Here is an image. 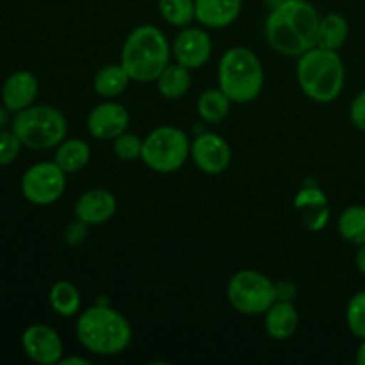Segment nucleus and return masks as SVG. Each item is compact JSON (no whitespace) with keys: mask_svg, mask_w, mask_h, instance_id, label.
Segmentation results:
<instances>
[{"mask_svg":"<svg viewBox=\"0 0 365 365\" xmlns=\"http://www.w3.org/2000/svg\"><path fill=\"white\" fill-rule=\"evenodd\" d=\"M319 20L317 9L307 0H282L266 18V41L282 56H303L316 46Z\"/></svg>","mask_w":365,"mask_h":365,"instance_id":"nucleus-1","label":"nucleus"},{"mask_svg":"<svg viewBox=\"0 0 365 365\" xmlns=\"http://www.w3.org/2000/svg\"><path fill=\"white\" fill-rule=\"evenodd\" d=\"M75 334L89 353L100 356L120 355L132 342V328L127 317L107 305L86 309L75 324Z\"/></svg>","mask_w":365,"mask_h":365,"instance_id":"nucleus-2","label":"nucleus"},{"mask_svg":"<svg viewBox=\"0 0 365 365\" xmlns=\"http://www.w3.org/2000/svg\"><path fill=\"white\" fill-rule=\"evenodd\" d=\"M170 43L155 25H139L127 36L120 64L135 82H155L170 64Z\"/></svg>","mask_w":365,"mask_h":365,"instance_id":"nucleus-3","label":"nucleus"},{"mask_svg":"<svg viewBox=\"0 0 365 365\" xmlns=\"http://www.w3.org/2000/svg\"><path fill=\"white\" fill-rule=\"evenodd\" d=\"M296 77L307 98L317 103H330L344 89V63L335 50L314 46L298 57Z\"/></svg>","mask_w":365,"mask_h":365,"instance_id":"nucleus-4","label":"nucleus"},{"mask_svg":"<svg viewBox=\"0 0 365 365\" xmlns=\"http://www.w3.org/2000/svg\"><path fill=\"white\" fill-rule=\"evenodd\" d=\"M217 82L221 91L234 103L253 102L264 88L262 63L246 46H232L221 56Z\"/></svg>","mask_w":365,"mask_h":365,"instance_id":"nucleus-5","label":"nucleus"},{"mask_svg":"<svg viewBox=\"0 0 365 365\" xmlns=\"http://www.w3.org/2000/svg\"><path fill=\"white\" fill-rule=\"evenodd\" d=\"M13 132L31 150H52L66 139L68 121L53 106H34L16 113Z\"/></svg>","mask_w":365,"mask_h":365,"instance_id":"nucleus-6","label":"nucleus"},{"mask_svg":"<svg viewBox=\"0 0 365 365\" xmlns=\"http://www.w3.org/2000/svg\"><path fill=\"white\" fill-rule=\"evenodd\" d=\"M191 157V143L182 128L163 125L143 139L141 160L155 173H175Z\"/></svg>","mask_w":365,"mask_h":365,"instance_id":"nucleus-7","label":"nucleus"},{"mask_svg":"<svg viewBox=\"0 0 365 365\" xmlns=\"http://www.w3.org/2000/svg\"><path fill=\"white\" fill-rule=\"evenodd\" d=\"M227 298L239 314L262 316L278 299L277 284L260 271L242 269L228 282Z\"/></svg>","mask_w":365,"mask_h":365,"instance_id":"nucleus-8","label":"nucleus"},{"mask_svg":"<svg viewBox=\"0 0 365 365\" xmlns=\"http://www.w3.org/2000/svg\"><path fill=\"white\" fill-rule=\"evenodd\" d=\"M66 189V173L56 163H38L21 177V195L34 205H52Z\"/></svg>","mask_w":365,"mask_h":365,"instance_id":"nucleus-9","label":"nucleus"},{"mask_svg":"<svg viewBox=\"0 0 365 365\" xmlns=\"http://www.w3.org/2000/svg\"><path fill=\"white\" fill-rule=\"evenodd\" d=\"M191 159L203 173L220 175L230 166V145L220 134L205 132L191 143Z\"/></svg>","mask_w":365,"mask_h":365,"instance_id":"nucleus-10","label":"nucleus"},{"mask_svg":"<svg viewBox=\"0 0 365 365\" xmlns=\"http://www.w3.org/2000/svg\"><path fill=\"white\" fill-rule=\"evenodd\" d=\"M24 351L32 362L41 365L59 364L64 346L59 334L46 324H32L21 335Z\"/></svg>","mask_w":365,"mask_h":365,"instance_id":"nucleus-11","label":"nucleus"},{"mask_svg":"<svg viewBox=\"0 0 365 365\" xmlns=\"http://www.w3.org/2000/svg\"><path fill=\"white\" fill-rule=\"evenodd\" d=\"M171 52L178 64L189 68V70H198V68L205 66L212 56V39L203 29L187 25L175 38Z\"/></svg>","mask_w":365,"mask_h":365,"instance_id":"nucleus-12","label":"nucleus"},{"mask_svg":"<svg viewBox=\"0 0 365 365\" xmlns=\"http://www.w3.org/2000/svg\"><path fill=\"white\" fill-rule=\"evenodd\" d=\"M128 123H130L128 110L114 100L95 106L88 116L89 134L100 141H114L118 135L127 132Z\"/></svg>","mask_w":365,"mask_h":365,"instance_id":"nucleus-13","label":"nucleus"},{"mask_svg":"<svg viewBox=\"0 0 365 365\" xmlns=\"http://www.w3.org/2000/svg\"><path fill=\"white\" fill-rule=\"evenodd\" d=\"M118 202L107 189H89L75 202V217L88 227L103 225L116 214Z\"/></svg>","mask_w":365,"mask_h":365,"instance_id":"nucleus-14","label":"nucleus"},{"mask_svg":"<svg viewBox=\"0 0 365 365\" xmlns=\"http://www.w3.org/2000/svg\"><path fill=\"white\" fill-rule=\"evenodd\" d=\"M294 207L309 230L319 232L330 220L328 198L317 185H305L294 200Z\"/></svg>","mask_w":365,"mask_h":365,"instance_id":"nucleus-15","label":"nucleus"},{"mask_svg":"<svg viewBox=\"0 0 365 365\" xmlns=\"http://www.w3.org/2000/svg\"><path fill=\"white\" fill-rule=\"evenodd\" d=\"M39 91V82L31 71H16L9 75L2 88V103L11 113H20L34 103Z\"/></svg>","mask_w":365,"mask_h":365,"instance_id":"nucleus-16","label":"nucleus"},{"mask_svg":"<svg viewBox=\"0 0 365 365\" xmlns=\"http://www.w3.org/2000/svg\"><path fill=\"white\" fill-rule=\"evenodd\" d=\"M196 20L207 29H225L234 24L242 9V0H195Z\"/></svg>","mask_w":365,"mask_h":365,"instance_id":"nucleus-17","label":"nucleus"},{"mask_svg":"<svg viewBox=\"0 0 365 365\" xmlns=\"http://www.w3.org/2000/svg\"><path fill=\"white\" fill-rule=\"evenodd\" d=\"M264 316H266L264 327H266L267 335L274 341H287L298 330V310L289 299H277Z\"/></svg>","mask_w":365,"mask_h":365,"instance_id":"nucleus-18","label":"nucleus"},{"mask_svg":"<svg viewBox=\"0 0 365 365\" xmlns=\"http://www.w3.org/2000/svg\"><path fill=\"white\" fill-rule=\"evenodd\" d=\"M91 159V150L84 139H64L61 145L56 146L53 163L64 171V173H78L88 166Z\"/></svg>","mask_w":365,"mask_h":365,"instance_id":"nucleus-19","label":"nucleus"},{"mask_svg":"<svg viewBox=\"0 0 365 365\" xmlns=\"http://www.w3.org/2000/svg\"><path fill=\"white\" fill-rule=\"evenodd\" d=\"M130 81L132 78L128 77L121 64H106L96 71L95 78H93V89L102 98L113 100L128 88Z\"/></svg>","mask_w":365,"mask_h":365,"instance_id":"nucleus-20","label":"nucleus"},{"mask_svg":"<svg viewBox=\"0 0 365 365\" xmlns=\"http://www.w3.org/2000/svg\"><path fill=\"white\" fill-rule=\"evenodd\" d=\"M349 34V25L342 14L330 13L319 20V27H317V41L316 46L321 48L335 50L342 48L348 39Z\"/></svg>","mask_w":365,"mask_h":365,"instance_id":"nucleus-21","label":"nucleus"},{"mask_svg":"<svg viewBox=\"0 0 365 365\" xmlns=\"http://www.w3.org/2000/svg\"><path fill=\"white\" fill-rule=\"evenodd\" d=\"M189 68L182 64H168L163 73L157 77V89L168 100H178L187 95L191 88V73Z\"/></svg>","mask_w":365,"mask_h":365,"instance_id":"nucleus-22","label":"nucleus"},{"mask_svg":"<svg viewBox=\"0 0 365 365\" xmlns=\"http://www.w3.org/2000/svg\"><path fill=\"white\" fill-rule=\"evenodd\" d=\"M230 103L232 100L220 88L205 89L198 96L196 110H198L200 118L207 123H221L230 113Z\"/></svg>","mask_w":365,"mask_h":365,"instance_id":"nucleus-23","label":"nucleus"},{"mask_svg":"<svg viewBox=\"0 0 365 365\" xmlns=\"http://www.w3.org/2000/svg\"><path fill=\"white\" fill-rule=\"evenodd\" d=\"M48 302L53 312L63 317H71L81 312V292H78V289L71 282H56L52 285V289H50Z\"/></svg>","mask_w":365,"mask_h":365,"instance_id":"nucleus-24","label":"nucleus"},{"mask_svg":"<svg viewBox=\"0 0 365 365\" xmlns=\"http://www.w3.org/2000/svg\"><path fill=\"white\" fill-rule=\"evenodd\" d=\"M339 234L349 245L360 246L365 242V205H351L339 217Z\"/></svg>","mask_w":365,"mask_h":365,"instance_id":"nucleus-25","label":"nucleus"},{"mask_svg":"<svg viewBox=\"0 0 365 365\" xmlns=\"http://www.w3.org/2000/svg\"><path fill=\"white\" fill-rule=\"evenodd\" d=\"M160 16L173 27H187L196 20L195 0H159Z\"/></svg>","mask_w":365,"mask_h":365,"instance_id":"nucleus-26","label":"nucleus"},{"mask_svg":"<svg viewBox=\"0 0 365 365\" xmlns=\"http://www.w3.org/2000/svg\"><path fill=\"white\" fill-rule=\"evenodd\" d=\"M346 323L356 339H365V291L356 292L346 309Z\"/></svg>","mask_w":365,"mask_h":365,"instance_id":"nucleus-27","label":"nucleus"},{"mask_svg":"<svg viewBox=\"0 0 365 365\" xmlns=\"http://www.w3.org/2000/svg\"><path fill=\"white\" fill-rule=\"evenodd\" d=\"M114 153L121 160H138L141 159L143 152V139L132 132H123L113 141Z\"/></svg>","mask_w":365,"mask_h":365,"instance_id":"nucleus-28","label":"nucleus"},{"mask_svg":"<svg viewBox=\"0 0 365 365\" xmlns=\"http://www.w3.org/2000/svg\"><path fill=\"white\" fill-rule=\"evenodd\" d=\"M21 141L13 130H0V168L9 166L20 155Z\"/></svg>","mask_w":365,"mask_h":365,"instance_id":"nucleus-29","label":"nucleus"},{"mask_svg":"<svg viewBox=\"0 0 365 365\" xmlns=\"http://www.w3.org/2000/svg\"><path fill=\"white\" fill-rule=\"evenodd\" d=\"M88 225L82 223L81 220H75L73 223L64 228V242L68 246H78L88 239Z\"/></svg>","mask_w":365,"mask_h":365,"instance_id":"nucleus-30","label":"nucleus"},{"mask_svg":"<svg viewBox=\"0 0 365 365\" xmlns=\"http://www.w3.org/2000/svg\"><path fill=\"white\" fill-rule=\"evenodd\" d=\"M349 120L353 127L365 132V89L353 98L351 107H349Z\"/></svg>","mask_w":365,"mask_h":365,"instance_id":"nucleus-31","label":"nucleus"},{"mask_svg":"<svg viewBox=\"0 0 365 365\" xmlns=\"http://www.w3.org/2000/svg\"><path fill=\"white\" fill-rule=\"evenodd\" d=\"M355 266L359 269V273L365 274V242L359 246V252L355 255Z\"/></svg>","mask_w":365,"mask_h":365,"instance_id":"nucleus-32","label":"nucleus"},{"mask_svg":"<svg viewBox=\"0 0 365 365\" xmlns=\"http://www.w3.org/2000/svg\"><path fill=\"white\" fill-rule=\"evenodd\" d=\"M59 364H61V365H73V364H77V365H88L89 360L82 359V356H70V359H61Z\"/></svg>","mask_w":365,"mask_h":365,"instance_id":"nucleus-33","label":"nucleus"},{"mask_svg":"<svg viewBox=\"0 0 365 365\" xmlns=\"http://www.w3.org/2000/svg\"><path fill=\"white\" fill-rule=\"evenodd\" d=\"M9 113L11 110L6 106H0V130H4V127L9 123Z\"/></svg>","mask_w":365,"mask_h":365,"instance_id":"nucleus-34","label":"nucleus"},{"mask_svg":"<svg viewBox=\"0 0 365 365\" xmlns=\"http://www.w3.org/2000/svg\"><path fill=\"white\" fill-rule=\"evenodd\" d=\"M355 360H356V364H359V365H365V339H364V341H360L359 349H356Z\"/></svg>","mask_w":365,"mask_h":365,"instance_id":"nucleus-35","label":"nucleus"}]
</instances>
